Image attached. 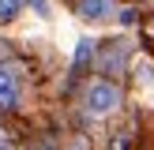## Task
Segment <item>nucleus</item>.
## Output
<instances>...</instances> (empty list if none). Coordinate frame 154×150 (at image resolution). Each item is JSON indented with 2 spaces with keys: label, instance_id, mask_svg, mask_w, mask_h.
Here are the masks:
<instances>
[{
  "label": "nucleus",
  "instance_id": "nucleus-2",
  "mask_svg": "<svg viewBox=\"0 0 154 150\" xmlns=\"http://www.w3.org/2000/svg\"><path fill=\"white\" fill-rule=\"evenodd\" d=\"M15 101H19V82L8 68H0V109H15Z\"/></svg>",
  "mask_w": 154,
  "mask_h": 150
},
{
  "label": "nucleus",
  "instance_id": "nucleus-1",
  "mask_svg": "<svg viewBox=\"0 0 154 150\" xmlns=\"http://www.w3.org/2000/svg\"><path fill=\"white\" fill-rule=\"evenodd\" d=\"M120 105V90L113 86V82H94V86L87 90V112L90 116H105V112H113Z\"/></svg>",
  "mask_w": 154,
  "mask_h": 150
},
{
  "label": "nucleus",
  "instance_id": "nucleus-7",
  "mask_svg": "<svg viewBox=\"0 0 154 150\" xmlns=\"http://www.w3.org/2000/svg\"><path fill=\"white\" fill-rule=\"evenodd\" d=\"M42 150H53V146H42Z\"/></svg>",
  "mask_w": 154,
  "mask_h": 150
},
{
  "label": "nucleus",
  "instance_id": "nucleus-5",
  "mask_svg": "<svg viewBox=\"0 0 154 150\" xmlns=\"http://www.w3.org/2000/svg\"><path fill=\"white\" fill-rule=\"evenodd\" d=\"M23 11V0H0V22H11Z\"/></svg>",
  "mask_w": 154,
  "mask_h": 150
},
{
  "label": "nucleus",
  "instance_id": "nucleus-8",
  "mask_svg": "<svg viewBox=\"0 0 154 150\" xmlns=\"http://www.w3.org/2000/svg\"><path fill=\"white\" fill-rule=\"evenodd\" d=\"M150 4H154V0H150Z\"/></svg>",
  "mask_w": 154,
  "mask_h": 150
},
{
  "label": "nucleus",
  "instance_id": "nucleus-4",
  "mask_svg": "<svg viewBox=\"0 0 154 150\" xmlns=\"http://www.w3.org/2000/svg\"><path fill=\"white\" fill-rule=\"evenodd\" d=\"M90 56H94V41H87V38H83V41L75 45V71H79V68H87Z\"/></svg>",
  "mask_w": 154,
  "mask_h": 150
},
{
  "label": "nucleus",
  "instance_id": "nucleus-3",
  "mask_svg": "<svg viewBox=\"0 0 154 150\" xmlns=\"http://www.w3.org/2000/svg\"><path fill=\"white\" fill-rule=\"evenodd\" d=\"M79 15L83 19H105L109 15V0H79Z\"/></svg>",
  "mask_w": 154,
  "mask_h": 150
},
{
  "label": "nucleus",
  "instance_id": "nucleus-6",
  "mask_svg": "<svg viewBox=\"0 0 154 150\" xmlns=\"http://www.w3.org/2000/svg\"><path fill=\"white\" fill-rule=\"evenodd\" d=\"M30 8H34V11H45L49 4H45V0H30Z\"/></svg>",
  "mask_w": 154,
  "mask_h": 150
}]
</instances>
